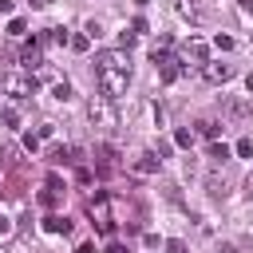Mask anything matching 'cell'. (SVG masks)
<instances>
[{"label": "cell", "instance_id": "836d02e7", "mask_svg": "<svg viewBox=\"0 0 253 253\" xmlns=\"http://www.w3.org/2000/svg\"><path fill=\"white\" fill-rule=\"evenodd\" d=\"M12 8H16V0H0V16H8Z\"/></svg>", "mask_w": 253, "mask_h": 253}, {"label": "cell", "instance_id": "6da1fadb", "mask_svg": "<svg viewBox=\"0 0 253 253\" xmlns=\"http://www.w3.org/2000/svg\"><path fill=\"white\" fill-rule=\"evenodd\" d=\"M95 83L107 99L126 95V87H130V51H123V47L99 51L95 55Z\"/></svg>", "mask_w": 253, "mask_h": 253}, {"label": "cell", "instance_id": "4fadbf2b", "mask_svg": "<svg viewBox=\"0 0 253 253\" xmlns=\"http://www.w3.org/2000/svg\"><path fill=\"white\" fill-rule=\"evenodd\" d=\"M174 8H178V16H182V20H190V24H202V20H206V12H202V4H198V0H178Z\"/></svg>", "mask_w": 253, "mask_h": 253}, {"label": "cell", "instance_id": "b9f144b4", "mask_svg": "<svg viewBox=\"0 0 253 253\" xmlns=\"http://www.w3.org/2000/svg\"><path fill=\"white\" fill-rule=\"evenodd\" d=\"M134 4H138V8H146V4H150V0H134Z\"/></svg>", "mask_w": 253, "mask_h": 253}, {"label": "cell", "instance_id": "8d00e7d4", "mask_svg": "<svg viewBox=\"0 0 253 253\" xmlns=\"http://www.w3.org/2000/svg\"><path fill=\"white\" fill-rule=\"evenodd\" d=\"M75 253H95V245H91V241H83V245H79Z\"/></svg>", "mask_w": 253, "mask_h": 253}, {"label": "cell", "instance_id": "7402d4cb", "mask_svg": "<svg viewBox=\"0 0 253 253\" xmlns=\"http://www.w3.org/2000/svg\"><path fill=\"white\" fill-rule=\"evenodd\" d=\"M24 32H28V24H24L20 16H12V20H8V36H16V40H20Z\"/></svg>", "mask_w": 253, "mask_h": 253}, {"label": "cell", "instance_id": "60d3db41", "mask_svg": "<svg viewBox=\"0 0 253 253\" xmlns=\"http://www.w3.org/2000/svg\"><path fill=\"white\" fill-rule=\"evenodd\" d=\"M221 253H237V249H233V245H221Z\"/></svg>", "mask_w": 253, "mask_h": 253}, {"label": "cell", "instance_id": "8fae6325", "mask_svg": "<svg viewBox=\"0 0 253 253\" xmlns=\"http://www.w3.org/2000/svg\"><path fill=\"white\" fill-rule=\"evenodd\" d=\"M75 154H79V150H71V146H63V142H51V146H47V162H51V166H59V162H79Z\"/></svg>", "mask_w": 253, "mask_h": 253}, {"label": "cell", "instance_id": "5bb4252c", "mask_svg": "<svg viewBox=\"0 0 253 253\" xmlns=\"http://www.w3.org/2000/svg\"><path fill=\"white\" fill-rule=\"evenodd\" d=\"M194 134H202V138L217 142V134H221V123H217V119H198V123H194Z\"/></svg>", "mask_w": 253, "mask_h": 253}, {"label": "cell", "instance_id": "3957f363", "mask_svg": "<svg viewBox=\"0 0 253 253\" xmlns=\"http://www.w3.org/2000/svg\"><path fill=\"white\" fill-rule=\"evenodd\" d=\"M87 119L95 126H119V111H115V99H107L103 91L87 99Z\"/></svg>", "mask_w": 253, "mask_h": 253}, {"label": "cell", "instance_id": "4dcf8cb0", "mask_svg": "<svg viewBox=\"0 0 253 253\" xmlns=\"http://www.w3.org/2000/svg\"><path fill=\"white\" fill-rule=\"evenodd\" d=\"M36 134H40V138H51V134H55V126H51V123H40V126H36Z\"/></svg>", "mask_w": 253, "mask_h": 253}, {"label": "cell", "instance_id": "1f68e13d", "mask_svg": "<svg viewBox=\"0 0 253 253\" xmlns=\"http://www.w3.org/2000/svg\"><path fill=\"white\" fill-rule=\"evenodd\" d=\"M166 249H170V253H190V249H186V241H178V237H174V241H166Z\"/></svg>", "mask_w": 253, "mask_h": 253}, {"label": "cell", "instance_id": "ba28073f", "mask_svg": "<svg viewBox=\"0 0 253 253\" xmlns=\"http://www.w3.org/2000/svg\"><path fill=\"white\" fill-rule=\"evenodd\" d=\"M154 67H158V79H162V83H178V79L186 75V63H182L178 55H162Z\"/></svg>", "mask_w": 253, "mask_h": 253}, {"label": "cell", "instance_id": "7c38bea8", "mask_svg": "<svg viewBox=\"0 0 253 253\" xmlns=\"http://www.w3.org/2000/svg\"><path fill=\"white\" fill-rule=\"evenodd\" d=\"M158 166H162V162L146 150V154H138V158L130 162V174H142V178H146V174H158Z\"/></svg>", "mask_w": 253, "mask_h": 253}, {"label": "cell", "instance_id": "52a82bcc", "mask_svg": "<svg viewBox=\"0 0 253 253\" xmlns=\"http://www.w3.org/2000/svg\"><path fill=\"white\" fill-rule=\"evenodd\" d=\"M202 79H206V83H213V87H221V83H229V79H233V63L206 59V63H202Z\"/></svg>", "mask_w": 253, "mask_h": 253}, {"label": "cell", "instance_id": "e575fe53", "mask_svg": "<svg viewBox=\"0 0 253 253\" xmlns=\"http://www.w3.org/2000/svg\"><path fill=\"white\" fill-rule=\"evenodd\" d=\"M107 253H126V245H123V241H111V245H107Z\"/></svg>", "mask_w": 253, "mask_h": 253}, {"label": "cell", "instance_id": "cb8c5ba5", "mask_svg": "<svg viewBox=\"0 0 253 253\" xmlns=\"http://www.w3.org/2000/svg\"><path fill=\"white\" fill-rule=\"evenodd\" d=\"M67 47H71V51H87V47H91V36H87V32H83V36H71Z\"/></svg>", "mask_w": 253, "mask_h": 253}, {"label": "cell", "instance_id": "f546056e", "mask_svg": "<svg viewBox=\"0 0 253 253\" xmlns=\"http://www.w3.org/2000/svg\"><path fill=\"white\" fill-rule=\"evenodd\" d=\"M130 32H134V36H142V32H146V20H142V16H134V20H130Z\"/></svg>", "mask_w": 253, "mask_h": 253}, {"label": "cell", "instance_id": "ffe728a7", "mask_svg": "<svg viewBox=\"0 0 253 253\" xmlns=\"http://www.w3.org/2000/svg\"><path fill=\"white\" fill-rule=\"evenodd\" d=\"M206 190H210V198H225V194H229V182H225V178H217V174H213V178H210V182H206Z\"/></svg>", "mask_w": 253, "mask_h": 253}, {"label": "cell", "instance_id": "e0dca14e", "mask_svg": "<svg viewBox=\"0 0 253 253\" xmlns=\"http://www.w3.org/2000/svg\"><path fill=\"white\" fill-rule=\"evenodd\" d=\"M170 47H174V40H170V36H158V40H154V43H150V59H154V63H158V59H162V55H170Z\"/></svg>", "mask_w": 253, "mask_h": 253}, {"label": "cell", "instance_id": "484cf974", "mask_svg": "<svg viewBox=\"0 0 253 253\" xmlns=\"http://www.w3.org/2000/svg\"><path fill=\"white\" fill-rule=\"evenodd\" d=\"M170 150H174V142H166V138H158V142H154V150H150V154H154V158H158V162H162V158H166V154H170Z\"/></svg>", "mask_w": 253, "mask_h": 253}, {"label": "cell", "instance_id": "f35d334b", "mask_svg": "<svg viewBox=\"0 0 253 253\" xmlns=\"http://www.w3.org/2000/svg\"><path fill=\"white\" fill-rule=\"evenodd\" d=\"M245 190H249V194H253V174H249V178H245Z\"/></svg>", "mask_w": 253, "mask_h": 253}, {"label": "cell", "instance_id": "74e56055", "mask_svg": "<svg viewBox=\"0 0 253 253\" xmlns=\"http://www.w3.org/2000/svg\"><path fill=\"white\" fill-rule=\"evenodd\" d=\"M47 4H51V0H32V8H47Z\"/></svg>", "mask_w": 253, "mask_h": 253}, {"label": "cell", "instance_id": "ab89813d", "mask_svg": "<svg viewBox=\"0 0 253 253\" xmlns=\"http://www.w3.org/2000/svg\"><path fill=\"white\" fill-rule=\"evenodd\" d=\"M245 87H249V95H253V75H249V79H245Z\"/></svg>", "mask_w": 253, "mask_h": 253}, {"label": "cell", "instance_id": "83f0119b", "mask_svg": "<svg viewBox=\"0 0 253 253\" xmlns=\"http://www.w3.org/2000/svg\"><path fill=\"white\" fill-rule=\"evenodd\" d=\"M213 47H217V51H229V47H233V36H217Z\"/></svg>", "mask_w": 253, "mask_h": 253}, {"label": "cell", "instance_id": "603a6c76", "mask_svg": "<svg viewBox=\"0 0 253 253\" xmlns=\"http://www.w3.org/2000/svg\"><path fill=\"white\" fill-rule=\"evenodd\" d=\"M47 40H51V43H59V47H63V43H71V36H67L63 28H47Z\"/></svg>", "mask_w": 253, "mask_h": 253}, {"label": "cell", "instance_id": "2e32d148", "mask_svg": "<svg viewBox=\"0 0 253 253\" xmlns=\"http://www.w3.org/2000/svg\"><path fill=\"white\" fill-rule=\"evenodd\" d=\"M43 229H47V233H71V221L59 217V213H47V217H43Z\"/></svg>", "mask_w": 253, "mask_h": 253}, {"label": "cell", "instance_id": "ac0fdd59", "mask_svg": "<svg viewBox=\"0 0 253 253\" xmlns=\"http://www.w3.org/2000/svg\"><path fill=\"white\" fill-rule=\"evenodd\" d=\"M206 158H213V162H229V158H233V150H229L225 142H210V150H206Z\"/></svg>", "mask_w": 253, "mask_h": 253}, {"label": "cell", "instance_id": "30bf717a", "mask_svg": "<svg viewBox=\"0 0 253 253\" xmlns=\"http://www.w3.org/2000/svg\"><path fill=\"white\" fill-rule=\"evenodd\" d=\"M190 59H194V63H206V59H210V47H206V40L190 36V43H186V51H182V63H186V71H190Z\"/></svg>", "mask_w": 253, "mask_h": 253}, {"label": "cell", "instance_id": "5b68a950", "mask_svg": "<svg viewBox=\"0 0 253 253\" xmlns=\"http://www.w3.org/2000/svg\"><path fill=\"white\" fill-rule=\"evenodd\" d=\"M115 170H119V150H115L111 142H99V146H95V174H99V178H111Z\"/></svg>", "mask_w": 253, "mask_h": 253}, {"label": "cell", "instance_id": "9a60e30c", "mask_svg": "<svg viewBox=\"0 0 253 253\" xmlns=\"http://www.w3.org/2000/svg\"><path fill=\"white\" fill-rule=\"evenodd\" d=\"M225 111H229L233 119H245V115L253 111V99H225Z\"/></svg>", "mask_w": 253, "mask_h": 253}, {"label": "cell", "instance_id": "277c9868", "mask_svg": "<svg viewBox=\"0 0 253 253\" xmlns=\"http://www.w3.org/2000/svg\"><path fill=\"white\" fill-rule=\"evenodd\" d=\"M0 83H4V95H12V99H28V95H36V79L24 75V71H8Z\"/></svg>", "mask_w": 253, "mask_h": 253}, {"label": "cell", "instance_id": "4316f807", "mask_svg": "<svg viewBox=\"0 0 253 253\" xmlns=\"http://www.w3.org/2000/svg\"><path fill=\"white\" fill-rule=\"evenodd\" d=\"M233 154H241V158H249V154H253V138H241V142L233 146Z\"/></svg>", "mask_w": 253, "mask_h": 253}, {"label": "cell", "instance_id": "44dd1931", "mask_svg": "<svg viewBox=\"0 0 253 253\" xmlns=\"http://www.w3.org/2000/svg\"><path fill=\"white\" fill-rule=\"evenodd\" d=\"M51 95H55L59 103H67V99H71V83H67V79H55V83H51Z\"/></svg>", "mask_w": 253, "mask_h": 253}, {"label": "cell", "instance_id": "7a4b0ae2", "mask_svg": "<svg viewBox=\"0 0 253 253\" xmlns=\"http://www.w3.org/2000/svg\"><path fill=\"white\" fill-rule=\"evenodd\" d=\"M87 217L95 221V229L103 233V237H115V217H111V194H91L87 198Z\"/></svg>", "mask_w": 253, "mask_h": 253}, {"label": "cell", "instance_id": "9c48e42d", "mask_svg": "<svg viewBox=\"0 0 253 253\" xmlns=\"http://www.w3.org/2000/svg\"><path fill=\"white\" fill-rule=\"evenodd\" d=\"M67 194V186L59 182V174H47V182H43V190H40V206H59V198Z\"/></svg>", "mask_w": 253, "mask_h": 253}, {"label": "cell", "instance_id": "d6986e66", "mask_svg": "<svg viewBox=\"0 0 253 253\" xmlns=\"http://www.w3.org/2000/svg\"><path fill=\"white\" fill-rule=\"evenodd\" d=\"M194 138H198V134H194L190 126H178V130H174V146H182V150H190V146H194Z\"/></svg>", "mask_w": 253, "mask_h": 253}, {"label": "cell", "instance_id": "d590c367", "mask_svg": "<svg viewBox=\"0 0 253 253\" xmlns=\"http://www.w3.org/2000/svg\"><path fill=\"white\" fill-rule=\"evenodd\" d=\"M237 4H241V12H245V16H253V0H237Z\"/></svg>", "mask_w": 253, "mask_h": 253}, {"label": "cell", "instance_id": "f1b7e54d", "mask_svg": "<svg viewBox=\"0 0 253 253\" xmlns=\"http://www.w3.org/2000/svg\"><path fill=\"white\" fill-rule=\"evenodd\" d=\"M24 150L36 154V150H40V134H24Z\"/></svg>", "mask_w": 253, "mask_h": 253}, {"label": "cell", "instance_id": "8992f818", "mask_svg": "<svg viewBox=\"0 0 253 253\" xmlns=\"http://www.w3.org/2000/svg\"><path fill=\"white\" fill-rule=\"evenodd\" d=\"M43 43H47V36H32V40L24 43V51H20V63H24L28 71H32V67H36V71L43 67Z\"/></svg>", "mask_w": 253, "mask_h": 253}, {"label": "cell", "instance_id": "d6a6232c", "mask_svg": "<svg viewBox=\"0 0 253 253\" xmlns=\"http://www.w3.org/2000/svg\"><path fill=\"white\" fill-rule=\"evenodd\" d=\"M12 229H16V225H12V217H4V213H0V237H8Z\"/></svg>", "mask_w": 253, "mask_h": 253}, {"label": "cell", "instance_id": "d4e9b609", "mask_svg": "<svg viewBox=\"0 0 253 253\" xmlns=\"http://www.w3.org/2000/svg\"><path fill=\"white\" fill-rule=\"evenodd\" d=\"M0 119H4V126H20V111H16V107H4Z\"/></svg>", "mask_w": 253, "mask_h": 253}]
</instances>
